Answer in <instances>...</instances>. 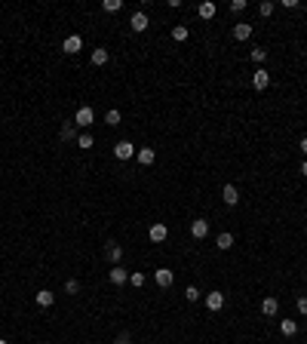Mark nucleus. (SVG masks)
Instances as JSON below:
<instances>
[{"mask_svg": "<svg viewBox=\"0 0 307 344\" xmlns=\"http://www.w3.org/2000/svg\"><path fill=\"white\" fill-rule=\"evenodd\" d=\"M280 332H283L286 338H292V335L298 332V323H295V320H283V323H280Z\"/></svg>", "mask_w": 307, "mask_h": 344, "instance_id": "nucleus-19", "label": "nucleus"}, {"mask_svg": "<svg viewBox=\"0 0 307 344\" xmlns=\"http://www.w3.org/2000/svg\"><path fill=\"white\" fill-rule=\"evenodd\" d=\"M65 292H68V295H77V292H80V283H77V280H68V283H65Z\"/></svg>", "mask_w": 307, "mask_h": 344, "instance_id": "nucleus-28", "label": "nucleus"}, {"mask_svg": "<svg viewBox=\"0 0 307 344\" xmlns=\"http://www.w3.org/2000/svg\"><path fill=\"white\" fill-rule=\"evenodd\" d=\"M258 12H261V16H270V12H273V3H270V0H264V3L258 6Z\"/></svg>", "mask_w": 307, "mask_h": 344, "instance_id": "nucleus-29", "label": "nucleus"}, {"mask_svg": "<svg viewBox=\"0 0 307 344\" xmlns=\"http://www.w3.org/2000/svg\"><path fill=\"white\" fill-rule=\"evenodd\" d=\"M221 200H225L228 206H236V203H240V194H236L233 184H225V188H221Z\"/></svg>", "mask_w": 307, "mask_h": 344, "instance_id": "nucleus-11", "label": "nucleus"}, {"mask_svg": "<svg viewBox=\"0 0 307 344\" xmlns=\"http://www.w3.org/2000/svg\"><path fill=\"white\" fill-rule=\"evenodd\" d=\"M185 298H188V301H200L203 295H200V289H197V286H188V289H185Z\"/></svg>", "mask_w": 307, "mask_h": 344, "instance_id": "nucleus-25", "label": "nucleus"}, {"mask_svg": "<svg viewBox=\"0 0 307 344\" xmlns=\"http://www.w3.org/2000/svg\"><path fill=\"white\" fill-rule=\"evenodd\" d=\"M95 120V111L89 108V105H83V108H77V114H74V126H89Z\"/></svg>", "mask_w": 307, "mask_h": 344, "instance_id": "nucleus-2", "label": "nucleus"}, {"mask_svg": "<svg viewBox=\"0 0 307 344\" xmlns=\"http://www.w3.org/2000/svg\"><path fill=\"white\" fill-rule=\"evenodd\" d=\"M92 65H108V49L105 46H99V49H92Z\"/></svg>", "mask_w": 307, "mask_h": 344, "instance_id": "nucleus-20", "label": "nucleus"}, {"mask_svg": "<svg viewBox=\"0 0 307 344\" xmlns=\"http://www.w3.org/2000/svg\"><path fill=\"white\" fill-rule=\"evenodd\" d=\"M0 344H6V338H0Z\"/></svg>", "mask_w": 307, "mask_h": 344, "instance_id": "nucleus-36", "label": "nucleus"}, {"mask_svg": "<svg viewBox=\"0 0 307 344\" xmlns=\"http://www.w3.org/2000/svg\"><path fill=\"white\" fill-rule=\"evenodd\" d=\"M172 40H178V43L188 40V28H185V25H175V28H172Z\"/></svg>", "mask_w": 307, "mask_h": 344, "instance_id": "nucleus-24", "label": "nucleus"}, {"mask_svg": "<svg viewBox=\"0 0 307 344\" xmlns=\"http://www.w3.org/2000/svg\"><path fill=\"white\" fill-rule=\"evenodd\" d=\"M135 154L138 151H135L132 141H117V145H114V157H117V160H132Z\"/></svg>", "mask_w": 307, "mask_h": 344, "instance_id": "nucleus-1", "label": "nucleus"}, {"mask_svg": "<svg viewBox=\"0 0 307 344\" xmlns=\"http://www.w3.org/2000/svg\"><path fill=\"white\" fill-rule=\"evenodd\" d=\"M37 304H40V307H52V304H55V295H52L49 289H40V292H37Z\"/></svg>", "mask_w": 307, "mask_h": 344, "instance_id": "nucleus-15", "label": "nucleus"}, {"mask_svg": "<svg viewBox=\"0 0 307 344\" xmlns=\"http://www.w3.org/2000/svg\"><path fill=\"white\" fill-rule=\"evenodd\" d=\"M295 304H298V310L307 317V295H298V301H295Z\"/></svg>", "mask_w": 307, "mask_h": 344, "instance_id": "nucleus-30", "label": "nucleus"}, {"mask_svg": "<svg viewBox=\"0 0 307 344\" xmlns=\"http://www.w3.org/2000/svg\"><path fill=\"white\" fill-rule=\"evenodd\" d=\"M301 154H307V138H301Z\"/></svg>", "mask_w": 307, "mask_h": 344, "instance_id": "nucleus-34", "label": "nucleus"}, {"mask_svg": "<svg viewBox=\"0 0 307 344\" xmlns=\"http://www.w3.org/2000/svg\"><path fill=\"white\" fill-rule=\"evenodd\" d=\"M301 175H307V160H304V163H301Z\"/></svg>", "mask_w": 307, "mask_h": 344, "instance_id": "nucleus-35", "label": "nucleus"}, {"mask_svg": "<svg viewBox=\"0 0 307 344\" xmlns=\"http://www.w3.org/2000/svg\"><path fill=\"white\" fill-rule=\"evenodd\" d=\"M230 9H233V12H243V9H246V0H233Z\"/></svg>", "mask_w": 307, "mask_h": 344, "instance_id": "nucleus-32", "label": "nucleus"}, {"mask_svg": "<svg viewBox=\"0 0 307 344\" xmlns=\"http://www.w3.org/2000/svg\"><path fill=\"white\" fill-rule=\"evenodd\" d=\"M154 283H157L160 289H169V286H172V270H169V267L154 270Z\"/></svg>", "mask_w": 307, "mask_h": 344, "instance_id": "nucleus-4", "label": "nucleus"}, {"mask_svg": "<svg viewBox=\"0 0 307 344\" xmlns=\"http://www.w3.org/2000/svg\"><path fill=\"white\" fill-rule=\"evenodd\" d=\"M129 283L135 286V289H142V286H145V274H138V270H135V274H129Z\"/></svg>", "mask_w": 307, "mask_h": 344, "instance_id": "nucleus-27", "label": "nucleus"}, {"mask_svg": "<svg viewBox=\"0 0 307 344\" xmlns=\"http://www.w3.org/2000/svg\"><path fill=\"white\" fill-rule=\"evenodd\" d=\"M191 234L197 237V240H203V237L209 234V221H206V218H197V221L191 224Z\"/></svg>", "mask_w": 307, "mask_h": 344, "instance_id": "nucleus-14", "label": "nucleus"}, {"mask_svg": "<svg viewBox=\"0 0 307 344\" xmlns=\"http://www.w3.org/2000/svg\"><path fill=\"white\" fill-rule=\"evenodd\" d=\"M105 123H108V126H117V123H120V111H108V114H105Z\"/></svg>", "mask_w": 307, "mask_h": 344, "instance_id": "nucleus-26", "label": "nucleus"}, {"mask_svg": "<svg viewBox=\"0 0 307 344\" xmlns=\"http://www.w3.org/2000/svg\"><path fill=\"white\" fill-rule=\"evenodd\" d=\"M114 344H129V338H126V335H120V338H117Z\"/></svg>", "mask_w": 307, "mask_h": 344, "instance_id": "nucleus-33", "label": "nucleus"}, {"mask_svg": "<svg viewBox=\"0 0 307 344\" xmlns=\"http://www.w3.org/2000/svg\"><path fill=\"white\" fill-rule=\"evenodd\" d=\"M197 12H200V19H215V12H218V6L212 3V0H203V3L197 6Z\"/></svg>", "mask_w": 307, "mask_h": 344, "instance_id": "nucleus-13", "label": "nucleus"}, {"mask_svg": "<svg viewBox=\"0 0 307 344\" xmlns=\"http://www.w3.org/2000/svg\"><path fill=\"white\" fill-rule=\"evenodd\" d=\"M148 16H145V12H132V19H129V28H132V31L135 34H142V31H148Z\"/></svg>", "mask_w": 307, "mask_h": 344, "instance_id": "nucleus-5", "label": "nucleus"}, {"mask_svg": "<svg viewBox=\"0 0 307 344\" xmlns=\"http://www.w3.org/2000/svg\"><path fill=\"white\" fill-rule=\"evenodd\" d=\"M215 246H218L221 252H228V249L233 246V234H228V231H225V234H218V240H215Z\"/></svg>", "mask_w": 307, "mask_h": 344, "instance_id": "nucleus-17", "label": "nucleus"}, {"mask_svg": "<svg viewBox=\"0 0 307 344\" xmlns=\"http://www.w3.org/2000/svg\"><path fill=\"white\" fill-rule=\"evenodd\" d=\"M252 86H255V89H268V86H270V74L264 68H258L252 74Z\"/></svg>", "mask_w": 307, "mask_h": 344, "instance_id": "nucleus-8", "label": "nucleus"}, {"mask_svg": "<svg viewBox=\"0 0 307 344\" xmlns=\"http://www.w3.org/2000/svg\"><path fill=\"white\" fill-rule=\"evenodd\" d=\"M148 237H151V243H163L166 237H169V227H166L163 221H154L151 231H148Z\"/></svg>", "mask_w": 307, "mask_h": 344, "instance_id": "nucleus-3", "label": "nucleus"}, {"mask_svg": "<svg viewBox=\"0 0 307 344\" xmlns=\"http://www.w3.org/2000/svg\"><path fill=\"white\" fill-rule=\"evenodd\" d=\"M276 310H280V298L268 295V298L261 301V313H264V317H276Z\"/></svg>", "mask_w": 307, "mask_h": 344, "instance_id": "nucleus-6", "label": "nucleus"}, {"mask_svg": "<svg viewBox=\"0 0 307 344\" xmlns=\"http://www.w3.org/2000/svg\"><path fill=\"white\" fill-rule=\"evenodd\" d=\"M206 307L209 310H221L225 307V292H209L206 295Z\"/></svg>", "mask_w": 307, "mask_h": 344, "instance_id": "nucleus-10", "label": "nucleus"}, {"mask_svg": "<svg viewBox=\"0 0 307 344\" xmlns=\"http://www.w3.org/2000/svg\"><path fill=\"white\" fill-rule=\"evenodd\" d=\"M233 37L236 40H249V37H252V25H249V22H236L233 25Z\"/></svg>", "mask_w": 307, "mask_h": 344, "instance_id": "nucleus-12", "label": "nucleus"}, {"mask_svg": "<svg viewBox=\"0 0 307 344\" xmlns=\"http://www.w3.org/2000/svg\"><path fill=\"white\" fill-rule=\"evenodd\" d=\"M102 9H105V12H120V9H123V0H105Z\"/></svg>", "mask_w": 307, "mask_h": 344, "instance_id": "nucleus-22", "label": "nucleus"}, {"mask_svg": "<svg viewBox=\"0 0 307 344\" xmlns=\"http://www.w3.org/2000/svg\"><path fill=\"white\" fill-rule=\"evenodd\" d=\"M105 252H108V261H111V264H117L120 258H123V249L117 246V243H108V249H105Z\"/></svg>", "mask_w": 307, "mask_h": 344, "instance_id": "nucleus-16", "label": "nucleus"}, {"mask_svg": "<svg viewBox=\"0 0 307 344\" xmlns=\"http://www.w3.org/2000/svg\"><path fill=\"white\" fill-rule=\"evenodd\" d=\"M59 138H62V141H74V123H65L62 132H59Z\"/></svg>", "mask_w": 307, "mask_h": 344, "instance_id": "nucleus-23", "label": "nucleus"}, {"mask_svg": "<svg viewBox=\"0 0 307 344\" xmlns=\"http://www.w3.org/2000/svg\"><path fill=\"white\" fill-rule=\"evenodd\" d=\"M108 277H111V283H114V286H123V283L129 280V270H126V267H120V264H114Z\"/></svg>", "mask_w": 307, "mask_h": 344, "instance_id": "nucleus-7", "label": "nucleus"}, {"mask_svg": "<svg viewBox=\"0 0 307 344\" xmlns=\"http://www.w3.org/2000/svg\"><path fill=\"white\" fill-rule=\"evenodd\" d=\"M95 145V138L89 135V132H83V135H77V148H83V151H86V148H92Z\"/></svg>", "mask_w": 307, "mask_h": 344, "instance_id": "nucleus-21", "label": "nucleus"}, {"mask_svg": "<svg viewBox=\"0 0 307 344\" xmlns=\"http://www.w3.org/2000/svg\"><path fill=\"white\" fill-rule=\"evenodd\" d=\"M62 49L68 52V55H74V52H80L83 49V40H80V34H71L65 43H62Z\"/></svg>", "mask_w": 307, "mask_h": 344, "instance_id": "nucleus-9", "label": "nucleus"}, {"mask_svg": "<svg viewBox=\"0 0 307 344\" xmlns=\"http://www.w3.org/2000/svg\"><path fill=\"white\" fill-rule=\"evenodd\" d=\"M135 157H138V163H142V166H151V163H154V157H157V154H154V148H142V151H138Z\"/></svg>", "mask_w": 307, "mask_h": 344, "instance_id": "nucleus-18", "label": "nucleus"}, {"mask_svg": "<svg viewBox=\"0 0 307 344\" xmlns=\"http://www.w3.org/2000/svg\"><path fill=\"white\" fill-rule=\"evenodd\" d=\"M264 59H268V52H264V49H252V62H264Z\"/></svg>", "mask_w": 307, "mask_h": 344, "instance_id": "nucleus-31", "label": "nucleus"}]
</instances>
